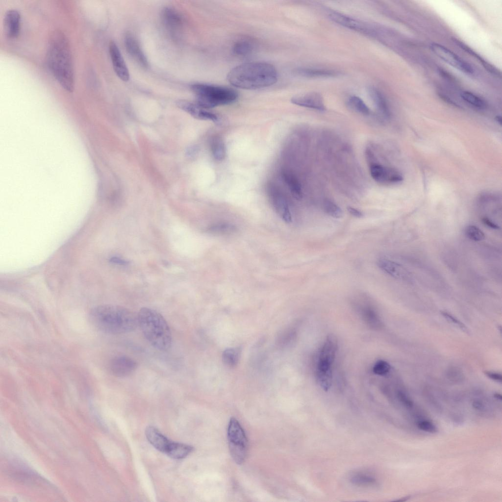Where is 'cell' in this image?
Returning a JSON list of instances; mask_svg holds the SVG:
<instances>
[{"instance_id":"1","label":"cell","mask_w":502,"mask_h":502,"mask_svg":"<svg viewBox=\"0 0 502 502\" xmlns=\"http://www.w3.org/2000/svg\"><path fill=\"white\" fill-rule=\"evenodd\" d=\"M47 61L53 75L66 91L72 92L74 88V74L71 51L65 35L60 31L50 36Z\"/></svg>"},{"instance_id":"2","label":"cell","mask_w":502,"mask_h":502,"mask_svg":"<svg viewBox=\"0 0 502 502\" xmlns=\"http://www.w3.org/2000/svg\"><path fill=\"white\" fill-rule=\"evenodd\" d=\"M89 320L98 330L120 334L133 331L138 324L137 316L121 306L103 304L94 307L89 312Z\"/></svg>"},{"instance_id":"3","label":"cell","mask_w":502,"mask_h":502,"mask_svg":"<svg viewBox=\"0 0 502 502\" xmlns=\"http://www.w3.org/2000/svg\"><path fill=\"white\" fill-rule=\"evenodd\" d=\"M227 79L236 87L255 90L274 85L277 80L278 74L272 64L255 61L242 64L232 68L228 73Z\"/></svg>"},{"instance_id":"4","label":"cell","mask_w":502,"mask_h":502,"mask_svg":"<svg viewBox=\"0 0 502 502\" xmlns=\"http://www.w3.org/2000/svg\"><path fill=\"white\" fill-rule=\"evenodd\" d=\"M138 324L149 342L156 349L166 351L172 344L170 327L164 317L156 310L143 307L137 314Z\"/></svg>"},{"instance_id":"5","label":"cell","mask_w":502,"mask_h":502,"mask_svg":"<svg viewBox=\"0 0 502 502\" xmlns=\"http://www.w3.org/2000/svg\"><path fill=\"white\" fill-rule=\"evenodd\" d=\"M191 89L195 94L196 103L205 109L231 104L238 98L235 90L225 86L196 83L191 85Z\"/></svg>"},{"instance_id":"6","label":"cell","mask_w":502,"mask_h":502,"mask_svg":"<svg viewBox=\"0 0 502 502\" xmlns=\"http://www.w3.org/2000/svg\"><path fill=\"white\" fill-rule=\"evenodd\" d=\"M227 433L231 456L236 463L241 464L247 454L248 440L243 427L235 418L230 419Z\"/></svg>"},{"instance_id":"7","label":"cell","mask_w":502,"mask_h":502,"mask_svg":"<svg viewBox=\"0 0 502 502\" xmlns=\"http://www.w3.org/2000/svg\"><path fill=\"white\" fill-rule=\"evenodd\" d=\"M429 48L438 57L453 68L465 74L474 73V69L470 64L445 46L433 43L430 45Z\"/></svg>"},{"instance_id":"8","label":"cell","mask_w":502,"mask_h":502,"mask_svg":"<svg viewBox=\"0 0 502 502\" xmlns=\"http://www.w3.org/2000/svg\"><path fill=\"white\" fill-rule=\"evenodd\" d=\"M337 347V339L335 335L329 334L320 351L316 372H332V365Z\"/></svg>"},{"instance_id":"9","label":"cell","mask_w":502,"mask_h":502,"mask_svg":"<svg viewBox=\"0 0 502 502\" xmlns=\"http://www.w3.org/2000/svg\"><path fill=\"white\" fill-rule=\"evenodd\" d=\"M369 171L372 177L382 184H393L402 181V175L396 170L376 162L370 163Z\"/></svg>"},{"instance_id":"10","label":"cell","mask_w":502,"mask_h":502,"mask_svg":"<svg viewBox=\"0 0 502 502\" xmlns=\"http://www.w3.org/2000/svg\"><path fill=\"white\" fill-rule=\"evenodd\" d=\"M137 367V363L126 355L115 357L110 363V370L115 376L124 377L132 374Z\"/></svg>"},{"instance_id":"11","label":"cell","mask_w":502,"mask_h":502,"mask_svg":"<svg viewBox=\"0 0 502 502\" xmlns=\"http://www.w3.org/2000/svg\"><path fill=\"white\" fill-rule=\"evenodd\" d=\"M109 54L113 70L118 77L123 81L129 79V73L124 58L116 44L113 41L109 45Z\"/></svg>"},{"instance_id":"12","label":"cell","mask_w":502,"mask_h":502,"mask_svg":"<svg viewBox=\"0 0 502 502\" xmlns=\"http://www.w3.org/2000/svg\"><path fill=\"white\" fill-rule=\"evenodd\" d=\"M292 103L300 106L320 111L326 109L322 96L317 92H309L295 96L291 98Z\"/></svg>"},{"instance_id":"13","label":"cell","mask_w":502,"mask_h":502,"mask_svg":"<svg viewBox=\"0 0 502 502\" xmlns=\"http://www.w3.org/2000/svg\"><path fill=\"white\" fill-rule=\"evenodd\" d=\"M329 19L342 26L365 34H373V31L364 24L343 14L332 12L328 14Z\"/></svg>"},{"instance_id":"14","label":"cell","mask_w":502,"mask_h":502,"mask_svg":"<svg viewBox=\"0 0 502 502\" xmlns=\"http://www.w3.org/2000/svg\"><path fill=\"white\" fill-rule=\"evenodd\" d=\"M176 105L179 108L196 119L209 120L214 122H218L219 120L217 115L205 110L196 103L185 100H179L177 101Z\"/></svg>"},{"instance_id":"15","label":"cell","mask_w":502,"mask_h":502,"mask_svg":"<svg viewBox=\"0 0 502 502\" xmlns=\"http://www.w3.org/2000/svg\"><path fill=\"white\" fill-rule=\"evenodd\" d=\"M378 267L386 274L397 279L408 280L410 273L401 264L386 258H379L377 261Z\"/></svg>"},{"instance_id":"16","label":"cell","mask_w":502,"mask_h":502,"mask_svg":"<svg viewBox=\"0 0 502 502\" xmlns=\"http://www.w3.org/2000/svg\"><path fill=\"white\" fill-rule=\"evenodd\" d=\"M21 16L15 9L8 10L4 15L3 27L5 35L10 39L17 37L20 31Z\"/></svg>"},{"instance_id":"17","label":"cell","mask_w":502,"mask_h":502,"mask_svg":"<svg viewBox=\"0 0 502 502\" xmlns=\"http://www.w3.org/2000/svg\"><path fill=\"white\" fill-rule=\"evenodd\" d=\"M125 45L129 55L140 65L147 67L148 62L137 40L130 33L126 34Z\"/></svg>"},{"instance_id":"18","label":"cell","mask_w":502,"mask_h":502,"mask_svg":"<svg viewBox=\"0 0 502 502\" xmlns=\"http://www.w3.org/2000/svg\"><path fill=\"white\" fill-rule=\"evenodd\" d=\"M271 199L273 206L279 216L286 223L292 222V215L288 203L278 192L273 191L271 193Z\"/></svg>"},{"instance_id":"19","label":"cell","mask_w":502,"mask_h":502,"mask_svg":"<svg viewBox=\"0 0 502 502\" xmlns=\"http://www.w3.org/2000/svg\"><path fill=\"white\" fill-rule=\"evenodd\" d=\"M369 95L379 113L385 119H389L391 112L387 101L382 93L377 89L371 87Z\"/></svg>"},{"instance_id":"20","label":"cell","mask_w":502,"mask_h":502,"mask_svg":"<svg viewBox=\"0 0 502 502\" xmlns=\"http://www.w3.org/2000/svg\"><path fill=\"white\" fill-rule=\"evenodd\" d=\"M145 432L148 441L155 448L160 452H166L171 441L153 427H148Z\"/></svg>"},{"instance_id":"21","label":"cell","mask_w":502,"mask_h":502,"mask_svg":"<svg viewBox=\"0 0 502 502\" xmlns=\"http://www.w3.org/2000/svg\"><path fill=\"white\" fill-rule=\"evenodd\" d=\"M294 73L299 76L307 78L328 77L336 76L338 73L335 71L308 67H298L294 69Z\"/></svg>"},{"instance_id":"22","label":"cell","mask_w":502,"mask_h":502,"mask_svg":"<svg viewBox=\"0 0 502 502\" xmlns=\"http://www.w3.org/2000/svg\"><path fill=\"white\" fill-rule=\"evenodd\" d=\"M453 41L455 43V44H456L458 47H459L461 49L464 50L468 53L470 54L471 55L477 58V59L479 61V62L481 64L482 66H483V67L487 72L497 77H501V72L497 68H496L493 65L489 63L485 60H484L481 56H480L478 53H477L471 48H470L467 45L465 44L464 43L457 39L454 38L453 39Z\"/></svg>"},{"instance_id":"23","label":"cell","mask_w":502,"mask_h":502,"mask_svg":"<svg viewBox=\"0 0 502 502\" xmlns=\"http://www.w3.org/2000/svg\"><path fill=\"white\" fill-rule=\"evenodd\" d=\"M193 451V448L188 445L171 442L166 453L174 459H182L186 457Z\"/></svg>"},{"instance_id":"24","label":"cell","mask_w":502,"mask_h":502,"mask_svg":"<svg viewBox=\"0 0 502 502\" xmlns=\"http://www.w3.org/2000/svg\"><path fill=\"white\" fill-rule=\"evenodd\" d=\"M162 16L165 25L171 30L177 29L182 24L180 15L172 8H165L162 11Z\"/></svg>"},{"instance_id":"25","label":"cell","mask_w":502,"mask_h":502,"mask_svg":"<svg viewBox=\"0 0 502 502\" xmlns=\"http://www.w3.org/2000/svg\"><path fill=\"white\" fill-rule=\"evenodd\" d=\"M282 176L293 196L297 200L301 199L302 197L301 187L296 176L291 172L286 171L283 172Z\"/></svg>"},{"instance_id":"26","label":"cell","mask_w":502,"mask_h":502,"mask_svg":"<svg viewBox=\"0 0 502 502\" xmlns=\"http://www.w3.org/2000/svg\"><path fill=\"white\" fill-rule=\"evenodd\" d=\"M362 317L366 323L371 328L379 329L382 327V322L376 312L370 307H365L362 310Z\"/></svg>"},{"instance_id":"27","label":"cell","mask_w":502,"mask_h":502,"mask_svg":"<svg viewBox=\"0 0 502 502\" xmlns=\"http://www.w3.org/2000/svg\"><path fill=\"white\" fill-rule=\"evenodd\" d=\"M241 352L240 348H232L225 350L222 354L224 363L227 367L232 368L238 363Z\"/></svg>"},{"instance_id":"28","label":"cell","mask_w":502,"mask_h":502,"mask_svg":"<svg viewBox=\"0 0 502 502\" xmlns=\"http://www.w3.org/2000/svg\"><path fill=\"white\" fill-rule=\"evenodd\" d=\"M254 48V43L249 39H241L236 42L232 48L234 54L239 56H247L251 54Z\"/></svg>"},{"instance_id":"29","label":"cell","mask_w":502,"mask_h":502,"mask_svg":"<svg viewBox=\"0 0 502 502\" xmlns=\"http://www.w3.org/2000/svg\"><path fill=\"white\" fill-rule=\"evenodd\" d=\"M460 97L464 101L476 108L483 109L487 107V103L483 99L471 92L463 91L460 93Z\"/></svg>"},{"instance_id":"30","label":"cell","mask_w":502,"mask_h":502,"mask_svg":"<svg viewBox=\"0 0 502 502\" xmlns=\"http://www.w3.org/2000/svg\"><path fill=\"white\" fill-rule=\"evenodd\" d=\"M347 105L351 110L364 115H368L370 110L364 101L359 97L353 96L347 100Z\"/></svg>"},{"instance_id":"31","label":"cell","mask_w":502,"mask_h":502,"mask_svg":"<svg viewBox=\"0 0 502 502\" xmlns=\"http://www.w3.org/2000/svg\"><path fill=\"white\" fill-rule=\"evenodd\" d=\"M351 481L354 484L361 486H371L376 483V479L374 477L364 473L354 474L351 476Z\"/></svg>"},{"instance_id":"32","label":"cell","mask_w":502,"mask_h":502,"mask_svg":"<svg viewBox=\"0 0 502 502\" xmlns=\"http://www.w3.org/2000/svg\"><path fill=\"white\" fill-rule=\"evenodd\" d=\"M211 150L215 159L222 161L224 159L226 149L223 141L219 137H215L212 142Z\"/></svg>"},{"instance_id":"33","label":"cell","mask_w":502,"mask_h":502,"mask_svg":"<svg viewBox=\"0 0 502 502\" xmlns=\"http://www.w3.org/2000/svg\"><path fill=\"white\" fill-rule=\"evenodd\" d=\"M296 333L291 328L283 329L279 332L276 338V344L280 347L284 348L293 343Z\"/></svg>"},{"instance_id":"34","label":"cell","mask_w":502,"mask_h":502,"mask_svg":"<svg viewBox=\"0 0 502 502\" xmlns=\"http://www.w3.org/2000/svg\"><path fill=\"white\" fill-rule=\"evenodd\" d=\"M325 212L330 216L335 218H340L343 216L342 209L334 202L326 200L323 204Z\"/></svg>"},{"instance_id":"35","label":"cell","mask_w":502,"mask_h":502,"mask_svg":"<svg viewBox=\"0 0 502 502\" xmlns=\"http://www.w3.org/2000/svg\"><path fill=\"white\" fill-rule=\"evenodd\" d=\"M465 232L468 238L474 241H480L485 238V234L478 227L474 225L467 226Z\"/></svg>"},{"instance_id":"36","label":"cell","mask_w":502,"mask_h":502,"mask_svg":"<svg viewBox=\"0 0 502 502\" xmlns=\"http://www.w3.org/2000/svg\"><path fill=\"white\" fill-rule=\"evenodd\" d=\"M235 229V226L230 224L219 223L211 226L208 230L212 233L225 234L233 232Z\"/></svg>"},{"instance_id":"37","label":"cell","mask_w":502,"mask_h":502,"mask_svg":"<svg viewBox=\"0 0 502 502\" xmlns=\"http://www.w3.org/2000/svg\"><path fill=\"white\" fill-rule=\"evenodd\" d=\"M390 369L391 366L387 362L380 360L375 364L373 371L375 374L382 376L387 374Z\"/></svg>"},{"instance_id":"38","label":"cell","mask_w":502,"mask_h":502,"mask_svg":"<svg viewBox=\"0 0 502 502\" xmlns=\"http://www.w3.org/2000/svg\"><path fill=\"white\" fill-rule=\"evenodd\" d=\"M418 427L421 430L429 433H435L437 428L435 425L429 421L421 420L417 423Z\"/></svg>"},{"instance_id":"39","label":"cell","mask_w":502,"mask_h":502,"mask_svg":"<svg viewBox=\"0 0 502 502\" xmlns=\"http://www.w3.org/2000/svg\"><path fill=\"white\" fill-rule=\"evenodd\" d=\"M441 313L443 316L449 322H450V323H452L456 325L457 326H458L464 332H465L467 333H469V330L467 327L463 324V323L460 322L457 318H456L447 312L441 311Z\"/></svg>"},{"instance_id":"40","label":"cell","mask_w":502,"mask_h":502,"mask_svg":"<svg viewBox=\"0 0 502 502\" xmlns=\"http://www.w3.org/2000/svg\"><path fill=\"white\" fill-rule=\"evenodd\" d=\"M397 396L400 402L407 408H411L413 406V402L411 399L402 390H398Z\"/></svg>"},{"instance_id":"41","label":"cell","mask_w":502,"mask_h":502,"mask_svg":"<svg viewBox=\"0 0 502 502\" xmlns=\"http://www.w3.org/2000/svg\"><path fill=\"white\" fill-rule=\"evenodd\" d=\"M485 374L489 378H490V379H491L492 380H495V381H500V382H501L502 380V375L501 374H500V373H496V372L486 371L485 372Z\"/></svg>"},{"instance_id":"42","label":"cell","mask_w":502,"mask_h":502,"mask_svg":"<svg viewBox=\"0 0 502 502\" xmlns=\"http://www.w3.org/2000/svg\"><path fill=\"white\" fill-rule=\"evenodd\" d=\"M347 210L352 216L356 218H361L363 216V213L359 210L351 206H348Z\"/></svg>"},{"instance_id":"43","label":"cell","mask_w":502,"mask_h":502,"mask_svg":"<svg viewBox=\"0 0 502 502\" xmlns=\"http://www.w3.org/2000/svg\"><path fill=\"white\" fill-rule=\"evenodd\" d=\"M482 221L484 225L487 226L495 229L499 228V226L495 223L493 222L491 220L487 217H483L482 218Z\"/></svg>"},{"instance_id":"44","label":"cell","mask_w":502,"mask_h":502,"mask_svg":"<svg viewBox=\"0 0 502 502\" xmlns=\"http://www.w3.org/2000/svg\"><path fill=\"white\" fill-rule=\"evenodd\" d=\"M110 261L113 263L121 265H126L128 263V262L126 261L117 257H113L111 258L110 260Z\"/></svg>"},{"instance_id":"45","label":"cell","mask_w":502,"mask_h":502,"mask_svg":"<svg viewBox=\"0 0 502 502\" xmlns=\"http://www.w3.org/2000/svg\"><path fill=\"white\" fill-rule=\"evenodd\" d=\"M474 408L477 410H483L484 408V404L480 401H475L473 403Z\"/></svg>"},{"instance_id":"46","label":"cell","mask_w":502,"mask_h":502,"mask_svg":"<svg viewBox=\"0 0 502 502\" xmlns=\"http://www.w3.org/2000/svg\"><path fill=\"white\" fill-rule=\"evenodd\" d=\"M494 397L499 400L501 401L502 400V395L499 393H496L494 395Z\"/></svg>"},{"instance_id":"47","label":"cell","mask_w":502,"mask_h":502,"mask_svg":"<svg viewBox=\"0 0 502 502\" xmlns=\"http://www.w3.org/2000/svg\"><path fill=\"white\" fill-rule=\"evenodd\" d=\"M496 121L500 124H502V118L501 116H497L496 118Z\"/></svg>"}]
</instances>
